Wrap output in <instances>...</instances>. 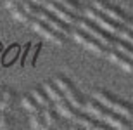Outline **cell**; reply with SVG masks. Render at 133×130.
Returning <instances> with one entry per match:
<instances>
[{"label": "cell", "instance_id": "1", "mask_svg": "<svg viewBox=\"0 0 133 130\" xmlns=\"http://www.w3.org/2000/svg\"><path fill=\"white\" fill-rule=\"evenodd\" d=\"M85 16H87L88 19H92L94 23H97L100 28H104V30L107 31V33H111V35L118 36V38H121V40L133 42L131 28H128V26H124V24H121V23H118V21L107 17L105 14L99 12V10L95 9V7H92V5L85 9Z\"/></svg>", "mask_w": 133, "mask_h": 130}, {"label": "cell", "instance_id": "2", "mask_svg": "<svg viewBox=\"0 0 133 130\" xmlns=\"http://www.w3.org/2000/svg\"><path fill=\"white\" fill-rule=\"evenodd\" d=\"M92 97H94L97 102L104 104L105 108H109V109H112V111H116V113H119V115H123V116H126V118L131 120L133 108H131L130 102H124V101L111 95L109 92H105V90H99V89H95L94 92H92Z\"/></svg>", "mask_w": 133, "mask_h": 130}, {"label": "cell", "instance_id": "3", "mask_svg": "<svg viewBox=\"0 0 133 130\" xmlns=\"http://www.w3.org/2000/svg\"><path fill=\"white\" fill-rule=\"evenodd\" d=\"M54 83L61 89V92L64 94V99L73 106L74 109L83 111V108H85V97L79 94L78 90H76V87H74L73 83L66 78V76H55Z\"/></svg>", "mask_w": 133, "mask_h": 130}, {"label": "cell", "instance_id": "4", "mask_svg": "<svg viewBox=\"0 0 133 130\" xmlns=\"http://www.w3.org/2000/svg\"><path fill=\"white\" fill-rule=\"evenodd\" d=\"M76 24L79 26V30H83L85 33H88L90 36H94L95 40H99L102 45H105L107 49H111L114 44V40H116V36L111 35V33H107V31L104 30V28H100L97 23H94L92 19H78V23Z\"/></svg>", "mask_w": 133, "mask_h": 130}, {"label": "cell", "instance_id": "5", "mask_svg": "<svg viewBox=\"0 0 133 130\" xmlns=\"http://www.w3.org/2000/svg\"><path fill=\"white\" fill-rule=\"evenodd\" d=\"M92 7H95L99 12L105 14L107 17H111V19H114V21H118V23H121V24L131 28V17L126 16V12H123L121 9H118L116 5L109 4L107 0H94Z\"/></svg>", "mask_w": 133, "mask_h": 130}, {"label": "cell", "instance_id": "6", "mask_svg": "<svg viewBox=\"0 0 133 130\" xmlns=\"http://www.w3.org/2000/svg\"><path fill=\"white\" fill-rule=\"evenodd\" d=\"M30 24L31 28H33L38 35H42L43 38H47L49 42H52V44L59 45V47H62V45L66 44V35H62V33H57L55 30H52L49 24H45L43 21L36 19V17H31L30 19Z\"/></svg>", "mask_w": 133, "mask_h": 130}, {"label": "cell", "instance_id": "7", "mask_svg": "<svg viewBox=\"0 0 133 130\" xmlns=\"http://www.w3.org/2000/svg\"><path fill=\"white\" fill-rule=\"evenodd\" d=\"M35 17L40 19V21H43L45 24H49L50 28L55 30L57 33H62V35H69V33H71V26H69L68 23H64V21L59 19V17H55L52 12H49V10L43 9V7H38Z\"/></svg>", "mask_w": 133, "mask_h": 130}, {"label": "cell", "instance_id": "8", "mask_svg": "<svg viewBox=\"0 0 133 130\" xmlns=\"http://www.w3.org/2000/svg\"><path fill=\"white\" fill-rule=\"evenodd\" d=\"M73 33V38L78 44H81L85 47V49H88V50H92L94 54H97V55H105V52H107V47L105 45H102L99 40H95L94 36H90L88 33H85L83 30H74V31H71Z\"/></svg>", "mask_w": 133, "mask_h": 130}, {"label": "cell", "instance_id": "9", "mask_svg": "<svg viewBox=\"0 0 133 130\" xmlns=\"http://www.w3.org/2000/svg\"><path fill=\"white\" fill-rule=\"evenodd\" d=\"M42 7L47 9L49 12H52L55 17H59V19H62L64 23H68V24H76V23H78V16L73 14L71 10H68L66 7H62L61 4L54 2V0H45Z\"/></svg>", "mask_w": 133, "mask_h": 130}, {"label": "cell", "instance_id": "10", "mask_svg": "<svg viewBox=\"0 0 133 130\" xmlns=\"http://www.w3.org/2000/svg\"><path fill=\"white\" fill-rule=\"evenodd\" d=\"M105 123L111 127H114V128H119V130H130L131 128V120L130 118H126V116L119 115V113H116V111H109L107 118H105Z\"/></svg>", "mask_w": 133, "mask_h": 130}, {"label": "cell", "instance_id": "11", "mask_svg": "<svg viewBox=\"0 0 133 130\" xmlns=\"http://www.w3.org/2000/svg\"><path fill=\"white\" fill-rule=\"evenodd\" d=\"M74 121H78L79 125L83 127V128H88V130H97V128H105V123H102V121L99 120V118H92L90 115H83V113H79L76 115V118H74Z\"/></svg>", "mask_w": 133, "mask_h": 130}, {"label": "cell", "instance_id": "12", "mask_svg": "<svg viewBox=\"0 0 133 130\" xmlns=\"http://www.w3.org/2000/svg\"><path fill=\"white\" fill-rule=\"evenodd\" d=\"M54 108H55V111H57V115L64 116V118H69V120H74L76 115H78V109H74L66 99L61 101V102H55Z\"/></svg>", "mask_w": 133, "mask_h": 130}, {"label": "cell", "instance_id": "13", "mask_svg": "<svg viewBox=\"0 0 133 130\" xmlns=\"http://www.w3.org/2000/svg\"><path fill=\"white\" fill-rule=\"evenodd\" d=\"M42 89L45 90V94L50 97V101H52L54 104H55V102H61V101H64V94L61 92V89L55 85L54 82H45Z\"/></svg>", "mask_w": 133, "mask_h": 130}, {"label": "cell", "instance_id": "14", "mask_svg": "<svg viewBox=\"0 0 133 130\" xmlns=\"http://www.w3.org/2000/svg\"><path fill=\"white\" fill-rule=\"evenodd\" d=\"M31 95L35 97V101L40 104V108H52L54 106V102L50 101V97L47 94H45V90L42 89V87H35L33 90L30 92Z\"/></svg>", "mask_w": 133, "mask_h": 130}, {"label": "cell", "instance_id": "15", "mask_svg": "<svg viewBox=\"0 0 133 130\" xmlns=\"http://www.w3.org/2000/svg\"><path fill=\"white\" fill-rule=\"evenodd\" d=\"M21 104H23V108H24L28 113H38V111H42V108H40V104L35 101V97L31 94H24L23 97H21Z\"/></svg>", "mask_w": 133, "mask_h": 130}, {"label": "cell", "instance_id": "16", "mask_svg": "<svg viewBox=\"0 0 133 130\" xmlns=\"http://www.w3.org/2000/svg\"><path fill=\"white\" fill-rule=\"evenodd\" d=\"M111 49H116L118 52H121V54L128 55V57H131L133 55V50H131V42H126V40H121V38H118L116 36V40H114L112 47Z\"/></svg>", "mask_w": 133, "mask_h": 130}, {"label": "cell", "instance_id": "17", "mask_svg": "<svg viewBox=\"0 0 133 130\" xmlns=\"http://www.w3.org/2000/svg\"><path fill=\"white\" fill-rule=\"evenodd\" d=\"M42 115H43V120L47 123V127H54L57 125V111L55 108H42Z\"/></svg>", "mask_w": 133, "mask_h": 130}, {"label": "cell", "instance_id": "18", "mask_svg": "<svg viewBox=\"0 0 133 130\" xmlns=\"http://www.w3.org/2000/svg\"><path fill=\"white\" fill-rule=\"evenodd\" d=\"M10 12H12V17H14L16 21H19V23H30V19H31V16L28 14L19 4L16 5V7H12Z\"/></svg>", "mask_w": 133, "mask_h": 130}, {"label": "cell", "instance_id": "19", "mask_svg": "<svg viewBox=\"0 0 133 130\" xmlns=\"http://www.w3.org/2000/svg\"><path fill=\"white\" fill-rule=\"evenodd\" d=\"M30 125H31V128H47V123H45V120H43L42 111L31 113L30 115Z\"/></svg>", "mask_w": 133, "mask_h": 130}, {"label": "cell", "instance_id": "20", "mask_svg": "<svg viewBox=\"0 0 133 130\" xmlns=\"http://www.w3.org/2000/svg\"><path fill=\"white\" fill-rule=\"evenodd\" d=\"M16 2H17V4H19L31 17H35V14H36V10H38V7H40V5L35 4L33 0H16Z\"/></svg>", "mask_w": 133, "mask_h": 130}, {"label": "cell", "instance_id": "21", "mask_svg": "<svg viewBox=\"0 0 133 130\" xmlns=\"http://www.w3.org/2000/svg\"><path fill=\"white\" fill-rule=\"evenodd\" d=\"M54 2H57V4H61L62 7H66L68 10H71L73 14L78 16L79 14V4H78V0H54Z\"/></svg>", "mask_w": 133, "mask_h": 130}, {"label": "cell", "instance_id": "22", "mask_svg": "<svg viewBox=\"0 0 133 130\" xmlns=\"http://www.w3.org/2000/svg\"><path fill=\"white\" fill-rule=\"evenodd\" d=\"M10 127V120L9 116H7V111H0V128L5 130Z\"/></svg>", "mask_w": 133, "mask_h": 130}, {"label": "cell", "instance_id": "23", "mask_svg": "<svg viewBox=\"0 0 133 130\" xmlns=\"http://www.w3.org/2000/svg\"><path fill=\"white\" fill-rule=\"evenodd\" d=\"M2 99H5L7 102H14V92L10 89H7V87H2Z\"/></svg>", "mask_w": 133, "mask_h": 130}, {"label": "cell", "instance_id": "24", "mask_svg": "<svg viewBox=\"0 0 133 130\" xmlns=\"http://www.w3.org/2000/svg\"><path fill=\"white\" fill-rule=\"evenodd\" d=\"M10 108H12L10 102H7L5 99H0V111H9Z\"/></svg>", "mask_w": 133, "mask_h": 130}, {"label": "cell", "instance_id": "25", "mask_svg": "<svg viewBox=\"0 0 133 130\" xmlns=\"http://www.w3.org/2000/svg\"><path fill=\"white\" fill-rule=\"evenodd\" d=\"M16 5H17V2H16V0H5V7H7V9H12V7H16Z\"/></svg>", "mask_w": 133, "mask_h": 130}, {"label": "cell", "instance_id": "26", "mask_svg": "<svg viewBox=\"0 0 133 130\" xmlns=\"http://www.w3.org/2000/svg\"><path fill=\"white\" fill-rule=\"evenodd\" d=\"M33 2H35L36 5H43V2H45V0H33Z\"/></svg>", "mask_w": 133, "mask_h": 130}, {"label": "cell", "instance_id": "27", "mask_svg": "<svg viewBox=\"0 0 133 130\" xmlns=\"http://www.w3.org/2000/svg\"><path fill=\"white\" fill-rule=\"evenodd\" d=\"M0 99H2V87H0Z\"/></svg>", "mask_w": 133, "mask_h": 130}]
</instances>
